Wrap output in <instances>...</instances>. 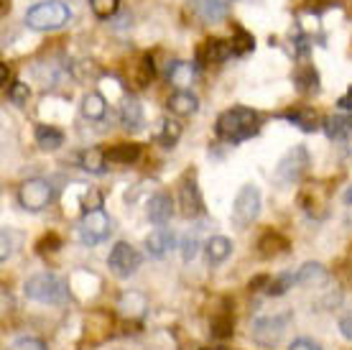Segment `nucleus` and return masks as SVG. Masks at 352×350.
Segmentation results:
<instances>
[{"instance_id":"c85d7f7f","label":"nucleus","mask_w":352,"mask_h":350,"mask_svg":"<svg viewBox=\"0 0 352 350\" xmlns=\"http://www.w3.org/2000/svg\"><path fill=\"white\" fill-rule=\"evenodd\" d=\"M294 284H296V276H294V274H281V276H276L273 281L265 284V294H268V297H283Z\"/></svg>"},{"instance_id":"1a4fd4ad","label":"nucleus","mask_w":352,"mask_h":350,"mask_svg":"<svg viewBox=\"0 0 352 350\" xmlns=\"http://www.w3.org/2000/svg\"><path fill=\"white\" fill-rule=\"evenodd\" d=\"M291 315H273V317H258L253 322V340L258 345H265L271 348L281 340L283 333H286V325H289Z\"/></svg>"},{"instance_id":"c756f323","label":"nucleus","mask_w":352,"mask_h":350,"mask_svg":"<svg viewBox=\"0 0 352 350\" xmlns=\"http://www.w3.org/2000/svg\"><path fill=\"white\" fill-rule=\"evenodd\" d=\"M225 10H228V3H222V0H202L199 3V13L204 16V21H212V23L222 21Z\"/></svg>"},{"instance_id":"393cba45","label":"nucleus","mask_w":352,"mask_h":350,"mask_svg":"<svg viewBox=\"0 0 352 350\" xmlns=\"http://www.w3.org/2000/svg\"><path fill=\"white\" fill-rule=\"evenodd\" d=\"M258 248H261V256H263V258H273V256L289 251V240H286L281 233H265V236L258 240Z\"/></svg>"},{"instance_id":"dca6fc26","label":"nucleus","mask_w":352,"mask_h":350,"mask_svg":"<svg viewBox=\"0 0 352 350\" xmlns=\"http://www.w3.org/2000/svg\"><path fill=\"white\" fill-rule=\"evenodd\" d=\"M281 118H286L289 123H294L296 128H301L304 133H314L322 128V123L319 121V115L311 110V107H294V110H286V113H281Z\"/></svg>"},{"instance_id":"4c0bfd02","label":"nucleus","mask_w":352,"mask_h":350,"mask_svg":"<svg viewBox=\"0 0 352 350\" xmlns=\"http://www.w3.org/2000/svg\"><path fill=\"white\" fill-rule=\"evenodd\" d=\"M340 333H342L344 340L352 342V312H347V315L340 317Z\"/></svg>"},{"instance_id":"aec40b11","label":"nucleus","mask_w":352,"mask_h":350,"mask_svg":"<svg viewBox=\"0 0 352 350\" xmlns=\"http://www.w3.org/2000/svg\"><path fill=\"white\" fill-rule=\"evenodd\" d=\"M80 167L89 174H105L107 172V151L102 149H85L80 154Z\"/></svg>"},{"instance_id":"9d476101","label":"nucleus","mask_w":352,"mask_h":350,"mask_svg":"<svg viewBox=\"0 0 352 350\" xmlns=\"http://www.w3.org/2000/svg\"><path fill=\"white\" fill-rule=\"evenodd\" d=\"M179 207H182V215H184V218H199L204 212V202H202V194H199V187H197L194 174H186L182 187H179Z\"/></svg>"},{"instance_id":"f704fd0d","label":"nucleus","mask_w":352,"mask_h":350,"mask_svg":"<svg viewBox=\"0 0 352 350\" xmlns=\"http://www.w3.org/2000/svg\"><path fill=\"white\" fill-rule=\"evenodd\" d=\"M212 335L214 338H230L232 335V320L230 317H214L212 320Z\"/></svg>"},{"instance_id":"b1692460","label":"nucleus","mask_w":352,"mask_h":350,"mask_svg":"<svg viewBox=\"0 0 352 350\" xmlns=\"http://www.w3.org/2000/svg\"><path fill=\"white\" fill-rule=\"evenodd\" d=\"M82 115L87 121H102L107 115V100L100 92H87L82 100Z\"/></svg>"},{"instance_id":"58836bf2","label":"nucleus","mask_w":352,"mask_h":350,"mask_svg":"<svg viewBox=\"0 0 352 350\" xmlns=\"http://www.w3.org/2000/svg\"><path fill=\"white\" fill-rule=\"evenodd\" d=\"M289 350H322L314 340H309V338H299V340L291 342Z\"/></svg>"},{"instance_id":"ddd939ff","label":"nucleus","mask_w":352,"mask_h":350,"mask_svg":"<svg viewBox=\"0 0 352 350\" xmlns=\"http://www.w3.org/2000/svg\"><path fill=\"white\" fill-rule=\"evenodd\" d=\"M120 125L128 133H138L146 125V115H143V105L138 103V97L128 95L120 105Z\"/></svg>"},{"instance_id":"a18cd8bd","label":"nucleus","mask_w":352,"mask_h":350,"mask_svg":"<svg viewBox=\"0 0 352 350\" xmlns=\"http://www.w3.org/2000/svg\"><path fill=\"white\" fill-rule=\"evenodd\" d=\"M202 350H210V348H202Z\"/></svg>"},{"instance_id":"ea45409f","label":"nucleus","mask_w":352,"mask_h":350,"mask_svg":"<svg viewBox=\"0 0 352 350\" xmlns=\"http://www.w3.org/2000/svg\"><path fill=\"white\" fill-rule=\"evenodd\" d=\"M0 238H3V254H0V261H8V256H10V243H8V230H3V233H0Z\"/></svg>"},{"instance_id":"bb28decb","label":"nucleus","mask_w":352,"mask_h":350,"mask_svg":"<svg viewBox=\"0 0 352 350\" xmlns=\"http://www.w3.org/2000/svg\"><path fill=\"white\" fill-rule=\"evenodd\" d=\"M296 276V284H304V287H314V284H322L327 281V269L322 263H304L299 271L294 274Z\"/></svg>"},{"instance_id":"a878e982","label":"nucleus","mask_w":352,"mask_h":350,"mask_svg":"<svg viewBox=\"0 0 352 350\" xmlns=\"http://www.w3.org/2000/svg\"><path fill=\"white\" fill-rule=\"evenodd\" d=\"M141 156V146L135 143H118L107 151V164H133Z\"/></svg>"},{"instance_id":"2eb2a0df","label":"nucleus","mask_w":352,"mask_h":350,"mask_svg":"<svg viewBox=\"0 0 352 350\" xmlns=\"http://www.w3.org/2000/svg\"><path fill=\"white\" fill-rule=\"evenodd\" d=\"M166 107H168V113L176 115V118H186V115L197 113L199 100H197V95L189 92V90H179V92H174V95L166 100Z\"/></svg>"},{"instance_id":"9b49d317","label":"nucleus","mask_w":352,"mask_h":350,"mask_svg":"<svg viewBox=\"0 0 352 350\" xmlns=\"http://www.w3.org/2000/svg\"><path fill=\"white\" fill-rule=\"evenodd\" d=\"M299 202L307 215H311V218H324L327 205H329V194H327V189L322 184H309L307 189L301 192Z\"/></svg>"},{"instance_id":"0eeeda50","label":"nucleus","mask_w":352,"mask_h":350,"mask_svg":"<svg viewBox=\"0 0 352 350\" xmlns=\"http://www.w3.org/2000/svg\"><path fill=\"white\" fill-rule=\"evenodd\" d=\"M141 254L133 248L131 243H120L113 245V251H110V258H107V266H110V271L118 276V279H128L133 274L138 271V266H141Z\"/></svg>"},{"instance_id":"4be33fe9","label":"nucleus","mask_w":352,"mask_h":350,"mask_svg":"<svg viewBox=\"0 0 352 350\" xmlns=\"http://www.w3.org/2000/svg\"><path fill=\"white\" fill-rule=\"evenodd\" d=\"M36 143H38V149L44 151H56L59 146L64 143V133L59 128H54V125H36Z\"/></svg>"},{"instance_id":"72a5a7b5","label":"nucleus","mask_w":352,"mask_h":350,"mask_svg":"<svg viewBox=\"0 0 352 350\" xmlns=\"http://www.w3.org/2000/svg\"><path fill=\"white\" fill-rule=\"evenodd\" d=\"M199 248H202L199 238L186 236L184 240H182V258H184V261H194V258H197V254H199Z\"/></svg>"},{"instance_id":"7ed1b4c3","label":"nucleus","mask_w":352,"mask_h":350,"mask_svg":"<svg viewBox=\"0 0 352 350\" xmlns=\"http://www.w3.org/2000/svg\"><path fill=\"white\" fill-rule=\"evenodd\" d=\"M69 6L62 0H52V3H38L34 8H28L26 23L34 31H56L64 23H69Z\"/></svg>"},{"instance_id":"2f4dec72","label":"nucleus","mask_w":352,"mask_h":350,"mask_svg":"<svg viewBox=\"0 0 352 350\" xmlns=\"http://www.w3.org/2000/svg\"><path fill=\"white\" fill-rule=\"evenodd\" d=\"M89 8H92V13H95L97 18L107 21V18H113L115 13H118L120 0H89Z\"/></svg>"},{"instance_id":"20e7f679","label":"nucleus","mask_w":352,"mask_h":350,"mask_svg":"<svg viewBox=\"0 0 352 350\" xmlns=\"http://www.w3.org/2000/svg\"><path fill=\"white\" fill-rule=\"evenodd\" d=\"M307 169H309V151L304 146H294L276 164L273 182L278 184V187H294V184H299L304 179Z\"/></svg>"},{"instance_id":"4468645a","label":"nucleus","mask_w":352,"mask_h":350,"mask_svg":"<svg viewBox=\"0 0 352 350\" xmlns=\"http://www.w3.org/2000/svg\"><path fill=\"white\" fill-rule=\"evenodd\" d=\"M174 245H176V236L168 228H156L151 236H146V251L153 258H164Z\"/></svg>"},{"instance_id":"473e14b6","label":"nucleus","mask_w":352,"mask_h":350,"mask_svg":"<svg viewBox=\"0 0 352 350\" xmlns=\"http://www.w3.org/2000/svg\"><path fill=\"white\" fill-rule=\"evenodd\" d=\"M28 95H31V90H28L26 82H13V85L8 88V97L13 105H26Z\"/></svg>"},{"instance_id":"423d86ee","label":"nucleus","mask_w":352,"mask_h":350,"mask_svg":"<svg viewBox=\"0 0 352 350\" xmlns=\"http://www.w3.org/2000/svg\"><path fill=\"white\" fill-rule=\"evenodd\" d=\"M54 200V187L41 176H34L18 187V205L28 212H41Z\"/></svg>"},{"instance_id":"6e6552de","label":"nucleus","mask_w":352,"mask_h":350,"mask_svg":"<svg viewBox=\"0 0 352 350\" xmlns=\"http://www.w3.org/2000/svg\"><path fill=\"white\" fill-rule=\"evenodd\" d=\"M110 218L105 210H92L85 212L80 220V240L85 245H97L102 243L110 236Z\"/></svg>"},{"instance_id":"6ab92c4d","label":"nucleus","mask_w":352,"mask_h":350,"mask_svg":"<svg viewBox=\"0 0 352 350\" xmlns=\"http://www.w3.org/2000/svg\"><path fill=\"white\" fill-rule=\"evenodd\" d=\"M322 128L332 141H344L352 133V118L350 115H329L324 118Z\"/></svg>"},{"instance_id":"7c9ffc66","label":"nucleus","mask_w":352,"mask_h":350,"mask_svg":"<svg viewBox=\"0 0 352 350\" xmlns=\"http://www.w3.org/2000/svg\"><path fill=\"white\" fill-rule=\"evenodd\" d=\"M230 44H232V52L240 56V54L253 52V46H256V39H253V34H248L245 28L235 26V39H232Z\"/></svg>"},{"instance_id":"e433bc0d","label":"nucleus","mask_w":352,"mask_h":350,"mask_svg":"<svg viewBox=\"0 0 352 350\" xmlns=\"http://www.w3.org/2000/svg\"><path fill=\"white\" fill-rule=\"evenodd\" d=\"M82 207H85V212L102 210V194L97 192V189H89V192L82 197Z\"/></svg>"},{"instance_id":"a19ab883","label":"nucleus","mask_w":352,"mask_h":350,"mask_svg":"<svg viewBox=\"0 0 352 350\" xmlns=\"http://www.w3.org/2000/svg\"><path fill=\"white\" fill-rule=\"evenodd\" d=\"M337 105L342 107V110H352V88L347 90V92H344L340 100H337Z\"/></svg>"},{"instance_id":"f257e3e1","label":"nucleus","mask_w":352,"mask_h":350,"mask_svg":"<svg viewBox=\"0 0 352 350\" xmlns=\"http://www.w3.org/2000/svg\"><path fill=\"white\" fill-rule=\"evenodd\" d=\"M258 113L250 107H230L225 113H220L217 123H214V133L228 143H243V141L253 138L258 133Z\"/></svg>"},{"instance_id":"39448f33","label":"nucleus","mask_w":352,"mask_h":350,"mask_svg":"<svg viewBox=\"0 0 352 350\" xmlns=\"http://www.w3.org/2000/svg\"><path fill=\"white\" fill-rule=\"evenodd\" d=\"M258 215H261V189L256 184L240 187V192L235 194V202H232V212H230L232 225L235 228H248V225L256 223Z\"/></svg>"},{"instance_id":"79ce46f5","label":"nucleus","mask_w":352,"mask_h":350,"mask_svg":"<svg viewBox=\"0 0 352 350\" xmlns=\"http://www.w3.org/2000/svg\"><path fill=\"white\" fill-rule=\"evenodd\" d=\"M0 77H3V85H6V88H8V77H10L8 64H0Z\"/></svg>"},{"instance_id":"cd10ccee","label":"nucleus","mask_w":352,"mask_h":350,"mask_svg":"<svg viewBox=\"0 0 352 350\" xmlns=\"http://www.w3.org/2000/svg\"><path fill=\"white\" fill-rule=\"evenodd\" d=\"M294 82H296V88L301 92H317L319 90V74L311 64H301L296 74H294Z\"/></svg>"},{"instance_id":"c9c22d12","label":"nucleus","mask_w":352,"mask_h":350,"mask_svg":"<svg viewBox=\"0 0 352 350\" xmlns=\"http://www.w3.org/2000/svg\"><path fill=\"white\" fill-rule=\"evenodd\" d=\"M8 350H46V342L38 338H18Z\"/></svg>"},{"instance_id":"5701e85b","label":"nucleus","mask_w":352,"mask_h":350,"mask_svg":"<svg viewBox=\"0 0 352 350\" xmlns=\"http://www.w3.org/2000/svg\"><path fill=\"white\" fill-rule=\"evenodd\" d=\"M204 254H207V261L210 263H222L232 254V243L230 238L225 236H212L207 243H204Z\"/></svg>"},{"instance_id":"c03bdc74","label":"nucleus","mask_w":352,"mask_h":350,"mask_svg":"<svg viewBox=\"0 0 352 350\" xmlns=\"http://www.w3.org/2000/svg\"><path fill=\"white\" fill-rule=\"evenodd\" d=\"M222 3H230V0H222Z\"/></svg>"},{"instance_id":"f3484780","label":"nucleus","mask_w":352,"mask_h":350,"mask_svg":"<svg viewBox=\"0 0 352 350\" xmlns=\"http://www.w3.org/2000/svg\"><path fill=\"white\" fill-rule=\"evenodd\" d=\"M174 215V202L166 192H156L148 200V220L156 225H166Z\"/></svg>"},{"instance_id":"a211bd4d","label":"nucleus","mask_w":352,"mask_h":350,"mask_svg":"<svg viewBox=\"0 0 352 350\" xmlns=\"http://www.w3.org/2000/svg\"><path fill=\"white\" fill-rule=\"evenodd\" d=\"M194 77H197V72H194V64H189V61H174V64H168V82L176 88V92L192 88Z\"/></svg>"},{"instance_id":"412c9836","label":"nucleus","mask_w":352,"mask_h":350,"mask_svg":"<svg viewBox=\"0 0 352 350\" xmlns=\"http://www.w3.org/2000/svg\"><path fill=\"white\" fill-rule=\"evenodd\" d=\"M153 138L159 141L164 149H174L179 138H182V125L171 121V118H164V121H159V128L153 133Z\"/></svg>"},{"instance_id":"f8f14e48","label":"nucleus","mask_w":352,"mask_h":350,"mask_svg":"<svg viewBox=\"0 0 352 350\" xmlns=\"http://www.w3.org/2000/svg\"><path fill=\"white\" fill-rule=\"evenodd\" d=\"M235 56L232 52V44L222 41V39H207L199 52H197V67H204V64H220V61Z\"/></svg>"},{"instance_id":"f03ea898","label":"nucleus","mask_w":352,"mask_h":350,"mask_svg":"<svg viewBox=\"0 0 352 350\" xmlns=\"http://www.w3.org/2000/svg\"><path fill=\"white\" fill-rule=\"evenodd\" d=\"M23 294L41 305H62L69 299V289L56 274H36L26 281Z\"/></svg>"},{"instance_id":"37998d69","label":"nucleus","mask_w":352,"mask_h":350,"mask_svg":"<svg viewBox=\"0 0 352 350\" xmlns=\"http://www.w3.org/2000/svg\"><path fill=\"white\" fill-rule=\"evenodd\" d=\"M344 202H347V205H352V184L347 187V192H344Z\"/></svg>"}]
</instances>
